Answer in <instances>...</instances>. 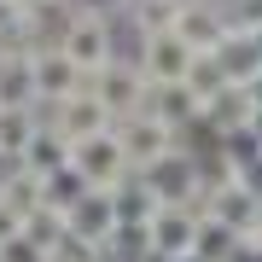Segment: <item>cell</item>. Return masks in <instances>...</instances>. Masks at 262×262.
Segmentation results:
<instances>
[{"mask_svg": "<svg viewBox=\"0 0 262 262\" xmlns=\"http://www.w3.org/2000/svg\"><path fill=\"white\" fill-rule=\"evenodd\" d=\"M140 181L151 187V198L169 210H198L210 215V192H204V169H198V151L175 146L169 158H158L151 169H140Z\"/></svg>", "mask_w": 262, "mask_h": 262, "instance_id": "1", "label": "cell"}, {"mask_svg": "<svg viewBox=\"0 0 262 262\" xmlns=\"http://www.w3.org/2000/svg\"><path fill=\"white\" fill-rule=\"evenodd\" d=\"M88 94H94L105 111H111V122H128V117H140V111H146L151 82H146L140 58H111L99 76H88Z\"/></svg>", "mask_w": 262, "mask_h": 262, "instance_id": "2", "label": "cell"}, {"mask_svg": "<svg viewBox=\"0 0 262 262\" xmlns=\"http://www.w3.org/2000/svg\"><path fill=\"white\" fill-rule=\"evenodd\" d=\"M117 35H122V24L117 18H105V12H76V24H70V35H64V58H76L88 76H99L111 58H122V47H117Z\"/></svg>", "mask_w": 262, "mask_h": 262, "instance_id": "3", "label": "cell"}, {"mask_svg": "<svg viewBox=\"0 0 262 262\" xmlns=\"http://www.w3.org/2000/svg\"><path fill=\"white\" fill-rule=\"evenodd\" d=\"M134 58H140V70H146V82H151V88H187V76H192V64H198L204 53L169 29V35L140 41V53H134Z\"/></svg>", "mask_w": 262, "mask_h": 262, "instance_id": "4", "label": "cell"}, {"mask_svg": "<svg viewBox=\"0 0 262 262\" xmlns=\"http://www.w3.org/2000/svg\"><path fill=\"white\" fill-rule=\"evenodd\" d=\"M70 163L88 175V187H94V192H117L122 181H134V163H128V151H122L117 128H111V134H94V140H82V146L70 151Z\"/></svg>", "mask_w": 262, "mask_h": 262, "instance_id": "5", "label": "cell"}, {"mask_svg": "<svg viewBox=\"0 0 262 262\" xmlns=\"http://www.w3.org/2000/svg\"><path fill=\"white\" fill-rule=\"evenodd\" d=\"M117 140H122V151H128L134 175H140V169H151L158 158H169V151L181 146V128H169V122H158L151 111H140V117L117 122Z\"/></svg>", "mask_w": 262, "mask_h": 262, "instance_id": "6", "label": "cell"}, {"mask_svg": "<svg viewBox=\"0 0 262 262\" xmlns=\"http://www.w3.org/2000/svg\"><path fill=\"white\" fill-rule=\"evenodd\" d=\"M198 222H204L198 210H169L163 204L151 215V227H146V251H158L169 262H192L198 256Z\"/></svg>", "mask_w": 262, "mask_h": 262, "instance_id": "7", "label": "cell"}, {"mask_svg": "<svg viewBox=\"0 0 262 262\" xmlns=\"http://www.w3.org/2000/svg\"><path fill=\"white\" fill-rule=\"evenodd\" d=\"M29 70H35L41 111H47V105H64L76 94H88V70L76 64V58H64V53H29Z\"/></svg>", "mask_w": 262, "mask_h": 262, "instance_id": "8", "label": "cell"}, {"mask_svg": "<svg viewBox=\"0 0 262 262\" xmlns=\"http://www.w3.org/2000/svg\"><path fill=\"white\" fill-rule=\"evenodd\" d=\"M41 117H47L53 128L70 140V151L82 146V140H94V134H111V128H117V122H111V111H105L94 94H76V99H64V105H47Z\"/></svg>", "mask_w": 262, "mask_h": 262, "instance_id": "9", "label": "cell"}, {"mask_svg": "<svg viewBox=\"0 0 262 262\" xmlns=\"http://www.w3.org/2000/svg\"><path fill=\"white\" fill-rule=\"evenodd\" d=\"M210 215H215V222H227L239 239H262V198L251 192V181L222 187V192L210 198Z\"/></svg>", "mask_w": 262, "mask_h": 262, "instance_id": "10", "label": "cell"}, {"mask_svg": "<svg viewBox=\"0 0 262 262\" xmlns=\"http://www.w3.org/2000/svg\"><path fill=\"white\" fill-rule=\"evenodd\" d=\"M210 58L222 64V76H227L233 88H256V82H262V41L245 35V29H227V41H222Z\"/></svg>", "mask_w": 262, "mask_h": 262, "instance_id": "11", "label": "cell"}, {"mask_svg": "<svg viewBox=\"0 0 262 262\" xmlns=\"http://www.w3.org/2000/svg\"><path fill=\"white\" fill-rule=\"evenodd\" d=\"M111 198H117V222H122V233H146V227H151V215L163 210L140 175H134V181H122V187H117Z\"/></svg>", "mask_w": 262, "mask_h": 262, "instance_id": "12", "label": "cell"}, {"mask_svg": "<svg viewBox=\"0 0 262 262\" xmlns=\"http://www.w3.org/2000/svg\"><path fill=\"white\" fill-rule=\"evenodd\" d=\"M64 163H70V140L53 128V122H41V128H35V140L24 146V169H29L35 181H47L53 169H64Z\"/></svg>", "mask_w": 262, "mask_h": 262, "instance_id": "13", "label": "cell"}, {"mask_svg": "<svg viewBox=\"0 0 262 262\" xmlns=\"http://www.w3.org/2000/svg\"><path fill=\"white\" fill-rule=\"evenodd\" d=\"M24 105H41L35 70H29V53H12V58H0V111H24Z\"/></svg>", "mask_w": 262, "mask_h": 262, "instance_id": "14", "label": "cell"}, {"mask_svg": "<svg viewBox=\"0 0 262 262\" xmlns=\"http://www.w3.org/2000/svg\"><path fill=\"white\" fill-rule=\"evenodd\" d=\"M88 192H94V187H88V175H82L76 163H64V169H53V175L41 181V210L64 215V210H76V204H82Z\"/></svg>", "mask_w": 262, "mask_h": 262, "instance_id": "15", "label": "cell"}, {"mask_svg": "<svg viewBox=\"0 0 262 262\" xmlns=\"http://www.w3.org/2000/svg\"><path fill=\"white\" fill-rule=\"evenodd\" d=\"M146 111L158 117V122H169V128H181V134H187V128H192L198 117H204V111H198V99L187 94V88H151Z\"/></svg>", "mask_w": 262, "mask_h": 262, "instance_id": "16", "label": "cell"}, {"mask_svg": "<svg viewBox=\"0 0 262 262\" xmlns=\"http://www.w3.org/2000/svg\"><path fill=\"white\" fill-rule=\"evenodd\" d=\"M41 105H24V111H0V151L6 158H24V146L35 140V128H41Z\"/></svg>", "mask_w": 262, "mask_h": 262, "instance_id": "17", "label": "cell"}, {"mask_svg": "<svg viewBox=\"0 0 262 262\" xmlns=\"http://www.w3.org/2000/svg\"><path fill=\"white\" fill-rule=\"evenodd\" d=\"M239 245H245V239H239L227 222L204 215V222H198V256H192V262H227V256L239 251Z\"/></svg>", "mask_w": 262, "mask_h": 262, "instance_id": "18", "label": "cell"}, {"mask_svg": "<svg viewBox=\"0 0 262 262\" xmlns=\"http://www.w3.org/2000/svg\"><path fill=\"white\" fill-rule=\"evenodd\" d=\"M227 88H233V82H227V76H222V64H215V58L204 53V58H198V64H192V76H187V94L198 99V111H210V105L215 99H222L227 94Z\"/></svg>", "mask_w": 262, "mask_h": 262, "instance_id": "19", "label": "cell"}, {"mask_svg": "<svg viewBox=\"0 0 262 262\" xmlns=\"http://www.w3.org/2000/svg\"><path fill=\"white\" fill-rule=\"evenodd\" d=\"M0 262H53V251H47L41 239L18 233V239H6V245H0Z\"/></svg>", "mask_w": 262, "mask_h": 262, "instance_id": "20", "label": "cell"}, {"mask_svg": "<svg viewBox=\"0 0 262 262\" xmlns=\"http://www.w3.org/2000/svg\"><path fill=\"white\" fill-rule=\"evenodd\" d=\"M18 233H29V215L12 204L6 192H0V245H6V239H18Z\"/></svg>", "mask_w": 262, "mask_h": 262, "instance_id": "21", "label": "cell"}, {"mask_svg": "<svg viewBox=\"0 0 262 262\" xmlns=\"http://www.w3.org/2000/svg\"><path fill=\"white\" fill-rule=\"evenodd\" d=\"M24 6H58V0H24Z\"/></svg>", "mask_w": 262, "mask_h": 262, "instance_id": "22", "label": "cell"}]
</instances>
